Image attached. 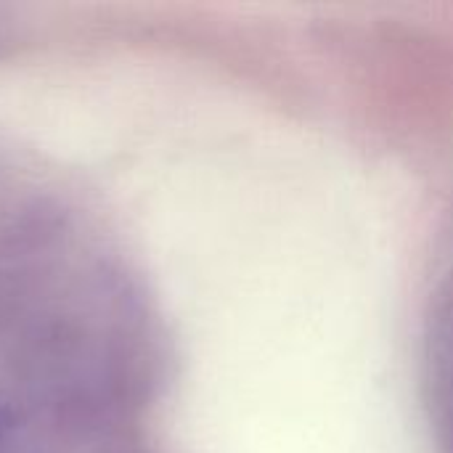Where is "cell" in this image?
I'll return each mask as SVG.
<instances>
[{
  "mask_svg": "<svg viewBox=\"0 0 453 453\" xmlns=\"http://www.w3.org/2000/svg\"><path fill=\"white\" fill-rule=\"evenodd\" d=\"M8 19H5V11L0 8V45H5V40H8V35H11V29H8Z\"/></svg>",
  "mask_w": 453,
  "mask_h": 453,
  "instance_id": "1",
  "label": "cell"
}]
</instances>
